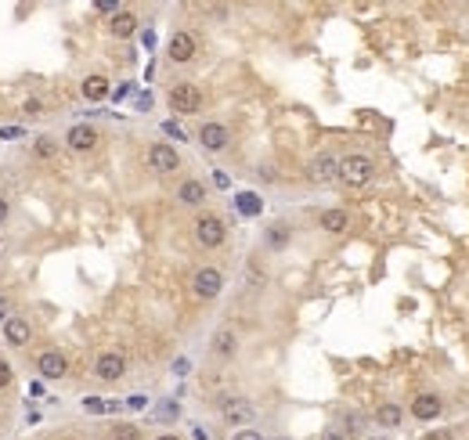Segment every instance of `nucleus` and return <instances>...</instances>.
<instances>
[{
	"mask_svg": "<svg viewBox=\"0 0 469 440\" xmlns=\"http://www.w3.org/2000/svg\"><path fill=\"white\" fill-rule=\"evenodd\" d=\"M8 318H11V314H8V300H4V296H0V325H4Z\"/></svg>",
	"mask_w": 469,
	"mask_h": 440,
	"instance_id": "nucleus-34",
	"label": "nucleus"
},
{
	"mask_svg": "<svg viewBox=\"0 0 469 440\" xmlns=\"http://www.w3.org/2000/svg\"><path fill=\"white\" fill-rule=\"evenodd\" d=\"M25 112H29V116H40L44 105H40V102H25Z\"/></svg>",
	"mask_w": 469,
	"mask_h": 440,
	"instance_id": "nucleus-32",
	"label": "nucleus"
},
{
	"mask_svg": "<svg viewBox=\"0 0 469 440\" xmlns=\"http://www.w3.org/2000/svg\"><path fill=\"white\" fill-rule=\"evenodd\" d=\"M0 329H4V339L11 343V347H29V343H33V329H29V322L18 318V314H11Z\"/></svg>",
	"mask_w": 469,
	"mask_h": 440,
	"instance_id": "nucleus-13",
	"label": "nucleus"
},
{
	"mask_svg": "<svg viewBox=\"0 0 469 440\" xmlns=\"http://www.w3.org/2000/svg\"><path fill=\"white\" fill-rule=\"evenodd\" d=\"M177 199H181L184 206H202V202H206V184H202V181H195V177L181 181V188H177Z\"/></svg>",
	"mask_w": 469,
	"mask_h": 440,
	"instance_id": "nucleus-17",
	"label": "nucleus"
},
{
	"mask_svg": "<svg viewBox=\"0 0 469 440\" xmlns=\"http://www.w3.org/2000/svg\"><path fill=\"white\" fill-rule=\"evenodd\" d=\"M444 412V401L437 397V393H419L415 401H412V415L419 419V422H430V419H437Z\"/></svg>",
	"mask_w": 469,
	"mask_h": 440,
	"instance_id": "nucleus-14",
	"label": "nucleus"
},
{
	"mask_svg": "<svg viewBox=\"0 0 469 440\" xmlns=\"http://www.w3.org/2000/svg\"><path fill=\"white\" fill-rule=\"evenodd\" d=\"M155 440H181L177 433H163V436H155Z\"/></svg>",
	"mask_w": 469,
	"mask_h": 440,
	"instance_id": "nucleus-38",
	"label": "nucleus"
},
{
	"mask_svg": "<svg viewBox=\"0 0 469 440\" xmlns=\"http://www.w3.org/2000/svg\"><path fill=\"white\" fill-rule=\"evenodd\" d=\"M166 105L177 116H195L202 109V90L195 83H173L170 94H166Z\"/></svg>",
	"mask_w": 469,
	"mask_h": 440,
	"instance_id": "nucleus-1",
	"label": "nucleus"
},
{
	"mask_svg": "<svg viewBox=\"0 0 469 440\" xmlns=\"http://www.w3.org/2000/svg\"><path fill=\"white\" fill-rule=\"evenodd\" d=\"M109 33H112L116 40H127V37H134V33H138V15H130V11H119V15H112V18H109Z\"/></svg>",
	"mask_w": 469,
	"mask_h": 440,
	"instance_id": "nucleus-16",
	"label": "nucleus"
},
{
	"mask_svg": "<svg viewBox=\"0 0 469 440\" xmlns=\"http://www.w3.org/2000/svg\"><path fill=\"white\" fill-rule=\"evenodd\" d=\"M228 141H231V134H228L224 123H202V127H199V145L206 152H224Z\"/></svg>",
	"mask_w": 469,
	"mask_h": 440,
	"instance_id": "nucleus-11",
	"label": "nucleus"
},
{
	"mask_svg": "<svg viewBox=\"0 0 469 440\" xmlns=\"http://www.w3.org/2000/svg\"><path fill=\"white\" fill-rule=\"evenodd\" d=\"M401 419H404V412L397 404H379V408H375V422H379L383 429H397Z\"/></svg>",
	"mask_w": 469,
	"mask_h": 440,
	"instance_id": "nucleus-20",
	"label": "nucleus"
},
{
	"mask_svg": "<svg viewBox=\"0 0 469 440\" xmlns=\"http://www.w3.org/2000/svg\"><path fill=\"white\" fill-rule=\"evenodd\" d=\"M112 440H141V429L130 422H119V426H112Z\"/></svg>",
	"mask_w": 469,
	"mask_h": 440,
	"instance_id": "nucleus-25",
	"label": "nucleus"
},
{
	"mask_svg": "<svg viewBox=\"0 0 469 440\" xmlns=\"http://www.w3.org/2000/svg\"><path fill=\"white\" fill-rule=\"evenodd\" d=\"M235 206H238V213H245V216H257V213L264 209L260 195H253V192H242V195H235Z\"/></svg>",
	"mask_w": 469,
	"mask_h": 440,
	"instance_id": "nucleus-23",
	"label": "nucleus"
},
{
	"mask_svg": "<svg viewBox=\"0 0 469 440\" xmlns=\"http://www.w3.org/2000/svg\"><path fill=\"white\" fill-rule=\"evenodd\" d=\"M11 383H15V372H11V365L4 358H0V390H8Z\"/></svg>",
	"mask_w": 469,
	"mask_h": 440,
	"instance_id": "nucleus-27",
	"label": "nucleus"
},
{
	"mask_svg": "<svg viewBox=\"0 0 469 440\" xmlns=\"http://www.w3.org/2000/svg\"><path fill=\"white\" fill-rule=\"evenodd\" d=\"M322 440H347V436H343L339 429H325V436H322Z\"/></svg>",
	"mask_w": 469,
	"mask_h": 440,
	"instance_id": "nucleus-37",
	"label": "nucleus"
},
{
	"mask_svg": "<svg viewBox=\"0 0 469 440\" xmlns=\"http://www.w3.org/2000/svg\"><path fill=\"white\" fill-rule=\"evenodd\" d=\"M8 209H11V206H8V199L0 195V224H4V220H8Z\"/></svg>",
	"mask_w": 469,
	"mask_h": 440,
	"instance_id": "nucleus-35",
	"label": "nucleus"
},
{
	"mask_svg": "<svg viewBox=\"0 0 469 440\" xmlns=\"http://www.w3.org/2000/svg\"><path fill=\"white\" fill-rule=\"evenodd\" d=\"M192 293L199 300H217L224 293V274L217 271V267H199L195 278H192Z\"/></svg>",
	"mask_w": 469,
	"mask_h": 440,
	"instance_id": "nucleus-4",
	"label": "nucleus"
},
{
	"mask_svg": "<svg viewBox=\"0 0 469 440\" xmlns=\"http://www.w3.org/2000/svg\"><path fill=\"white\" fill-rule=\"evenodd\" d=\"M54 152H58L54 138H37L33 141V155H37V159H54Z\"/></svg>",
	"mask_w": 469,
	"mask_h": 440,
	"instance_id": "nucleus-24",
	"label": "nucleus"
},
{
	"mask_svg": "<svg viewBox=\"0 0 469 440\" xmlns=\"http://www.w3.org/2000/svg\"><path fill=\"white\" fill-rule=\"evenodd\" d=\"M94 375H98L102 383H119L123 375H127V358L116 354V350L98 354V361H94Z\"/></svg>",
	"mask_w": 469,
	"mask_h": 440,
	"instance_id": "nucleus-8",
	"label": "nucleus"
},
{
	"mask_svg": "<svg viewBox=\"0 0 469 440\" xmlns=\"http://www.w3.org/2000/svg\"><path fill=\"white\" fill-rule=\"evenodd\" d=\"M217 412H221V419L224 422H231V426H245V422H253V404H249L245 397H221L217 401Z\"/></svg>",
	"mask_w": 469,
	"mask_h": 440,
	"instance_id": "nucleus-5",
	"label": "nucleus"
},
{
	"mask_svg": "<svg viewBox=\"0 0 469 440\" xmlns=\"http://www.w3.org/2000/svg\"><path fill=\"white\" fill-rule=\"evenodd\" d=\"M98 130L90 127V123H76V127H69V134H66V145L73 148V152H94L98 148Z\"/></svg>",
	"mask_w": 469,
	"mask_h": 440,
	"instance_id": "nucleus-12",
	"label": "nucleus"
},
{
	"mask_svg": "<svg viewBox=\"0 0 469 440\" xmlns=\"http://www.w3.org/2000/svg\"><path fill=\"white\" fill-rule=\"evenodd\" d=\"M307 181L310 184H332V181H339V159H336V155H329V152L315 155L310 166H307Z\"/></svg>",
	"mask_w": 469,
	"mask_h": 440,
	"instance_id": "nucleus-10",
	"label": "nucleus"
},
{
	"mask_svg": "<svg viewBox=\"0 0 469 440\" xmlns=\"http://www.w3.org/2000/svg\"><path fill=\"white\" fill-rule=\"evenodd\" d=\"M18 134H22L18 127H4V130H0V138H8V141H11V138H18Z\"/></svg>",
	"mask_w": 469,
	"mask_h": 440,
	"instance_id": "nucleus-36",
	"label": "nucleus"
},
{
	"mask_svg": "<svg viewBox=\"0 0 469 440\" xmlns=\"http://www.w3.org/2000/svg\"><path fill=\"white\" fill-rule=\"evenodd\" d=\"M163 130H166L170 138H177V141H188V134H184V130L177 127V123H163Z\"/></svg>",
	"mask_w": 469,
	"mask_h": 440,
	"instance_id": "nucleus-30",
	"label": "nucleus"
},
{
	"mask_svg": "<svg viewBox=\"0 0 469 440\" xmlns=\"http://www.w3.org/2000/svg\"><path fill=\"white\" fill-rule=\"evenodd\" d=\"M372 181V159L368 155H347V159H339V184L347 188H365Z\"/></svg>",
	"mask_w": 469,
	"mask_h": 440,
	"instance_id": "nucleus-3",
	"label": "nucleus"
},
{
	"mask_svg": "<svg viewBox=\"0 0 469 440\" xmlns=\"http://www.w3.org/2000/svg\"><path fill=\"white\" fill-rule=\"evenodd\" d=\"M119 408H127V404L105 401V397H83V412H90V415H109V412H119Z\"/></svg>",
	"mask_w": 469,
	"mask_h": 440,
	"instance_id": "nucleus-21",
	"label": "nucleus"
},
{
	"mask_svg": "<svg viewBox=\"0 0 469 440\" xmlns=\"http://www.w3.org/2000/svg\"><path fill=\"white\" fill-rule=\"evenodd\" d=\"M274 440H289V436H274Z\"/></svg>",
	"mask_w": 469,
	"mask_h": 440,
	"instance_id": "nucleus-39",
	"label": "nucleus"
},
{
	"mask_svg": "<svg viewBox=\"0 0 469 440\" xmlns=\"http://www.w3.org/2000/svg\"><path fill=\"white\" fill-rule=\"evenodd\" d=\"M195 51H199V40H195V33H188V29H177V33L170 37V44H166V58L173 61V66L192 61Z\"/></svg>",
	"mask_w": 469,
	"mask_h": 440,
	"instance_id": "nucleus-7",
	"label": "nucleus"
},
{
	"mask_svg": "<svg viewBox=\"0 0 469 440\" xmlns=\"http://www.w3.org/2000/svg\"><path fill=\"white\" fill-rule=\"evenodd\" d=\"M152 415H155V419H163V422H170V419H177V404H173V401H170V404H159Z\"/></svg>",
	"mask_w": 469,
	"mask_h": 440,
	"instance_id": "nucleus-26",
	"label": "nucleus"
},
{
	"mask_svg": "<svg viewBox=\"0 0 469 440\" xmlns=\"http://www.w3.org/2000/svg\"><path fill=\"white\" fill-rule=\"evenodd\" d=\"M235 350H238V339H235V332L221 329V332L213 336V354H217V358H235Z\"/></svg>",
	"mask_w": 469,
	"mask_h": 440,
	"instance_id": "nucleus-19",
	"label": "nucleus"
},
{
	"mask_svg": "<svg viewBox=\"0 0 469 440\" xmlns=\"http://www.w3.org/2000/svg\"><path fill=\"white\" fill-rule=\"evenodd\" d=\"M195 238L202 249H221L228 242V224H224V216H217V213H202L195 220Z\"/></svg>",
	"mask_w": 469,
	"mask_h": 440,
	"instance_id": "nucleus-2",
	"label": "nucleus"
},
{
	"mask_svg": "<svg viewBox=\"0 0 469 440\" xmlns=\"http://www.w3.org/2000/svg\"><path fill=\"white\" fill-rule=\"evenodd\" d=\"M231 440H264V436H260L257 429H238V433H235Z\"/></svg>",
	"mask_w": 469,
	"mask_h": 440,
	"instance_id": "nucleus-31",
	"label": "nucleus"
},
{
	"mask_svg": "<svg viewBox=\"0 0 469 440\" xmlns=\"http://www.w3.org/2000/svg\"><path fill=\"white\" fill-rule=\"evenodd\" d=\"M80 94H83L87 102H105V98H109V76L90 73V76L80 83Z\"/></svg>",
	"mask_w": 469,
	"mask_h": 440,
	"instance_id": "nucleus-15",
	"label": "nucleus"
},
{
	"mask_svg": "<svg viewBox=\"0 0 469 440\" xmlns=\"http://www.w3.org/2000/svg\"><path fill=\"white\" fill-rule=\"evenodd\" d=\"M94 8H98V11H105V15H119V4H116V0H98Z\"/></svg>",
	"mask_w": 469,
	"mask_h": 440,
	"instance_id": "nucleus-29",
	"label": "nucleus"
},
{
	"mask_svg": "<svg viewBox=\"0 0 469 440\" xmlns=\"http://www.w3.org/2000/svg\"><path fill=\"white\" fill-rule=\"evenodd\" d=\"M289 238H293L289 224H271V228H267V235H264V242H267L271 249H286V245H289Z\"/></svg>",
	"mask_w": 469,
	"mask_h": 440,
	"instance_id": "nucleus-22",
	"label": "nucleus"
},
{
	"mask_svg": "<svg viewBox=\"0 0 469 440\" xmlns=\"http://www.w3.org/2000/svg\"><path fill=\"white\" fill-rule=\"evenodd\" d=\"M148 166H152L155 173H173V170H181V155H177L173 145L155 141V145L148 148Z\"/></svg>",
	"mask_w": 469,
	"mask_h": 440,
	"instance_id": "nucleus-9",
	"label": "nucleus"
},
{
	"mask_svg": "<svg viewBox=\"0 0 469 440\" xmlns=\"http://www.w3.org/2000/svg\"><path fill=\"white\" fill-rule=\"evenodd\" d=\"M29 393H33V397H44V379H37V383H29Z\"/></svg>",
	"mask_w": 469,
	"mask_h": 440,
	"instance_id": "nucleus-33",
	"label": "nucleus"
},
{
	"mask_svg": "<svg viewBox=\"0 0 469 440\" xmlns=\"http://www.w3.org/2000/svg\"><path fill=\"white\" fill-rule=\"evenodd\" d=\"M318 228L329 231V235H343V231L351 228V216H347V209H325L318 216Z\"/></svg>",
	"mask_w": 469,
	"mask_h": 440,
	"instance_id": "nucleus-18",
	"label": "nucleus"
},
{
	"mask_svg": "<svg viewBox=\"0 0 469 440\" xmlns=\"http://www.w3.org/2000/svg\"><path fill=\"white\" fill-rule=\"evenodd\" d=\"M127 408H130V412H141V408H148V397L145 393H134V397H127Z\"/></svg>",
	"mask_w": 469,
	"mask_h": 440,
	"instance_id": "nucleus-28",
	"label": "nucleus"
},
{
	"mask_svg": "<svg viewBox=\"0 0 469 440\" xmlns=\"http://www.w3.org/2000/svg\"><path fill=\"white\" fill-rule=\"evenodd\" d=\"M37 372H40V379L58 383V379H66V375H69V358L51 347V350H44V354L37 358Z\"/></svg>",
	"mask_w": 469,
	"mask_h": 440,
	"instance_id": "nucleus-6",
	"label": "nucleus"
}]
</instances>
